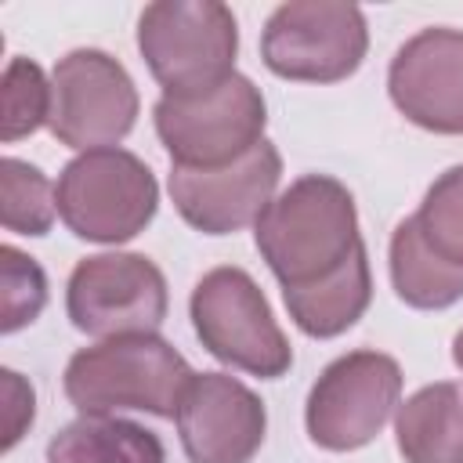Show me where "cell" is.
Segmentation results:
<instances>
[{"instance_id": "7a4b0ae2", "label": "cell", "mask_w": 463, "mask_h": 463, "mask_svg": "<svg viewBox=\"0 0 463 463\" xmlns=\"http://www.w3.org/2000/svg\"><path fill=\"white\" fill-rule=\"evenodd\" d=\"M192 376L195 373L188 369V362L163 336H112L69 358L65 398L83 416H112L119 409L177 416Z\"/></svg>"}, {"instance_id": "9c48e42d", "label": "cell", "mask_w": 463, "mask_h": 463, "mask_svg": "<svg viewBox=\"0 0 463 463\" xmlns=\"http://www.w3.org/2000/svg\"><path fill=\"white\" fill-rule=\"evenodd\" d=\"M402 398V369L391 354L351 351L322 369L307 394L304 423L315 445L351 452L369 445Z\"/></svg>"}, {"instance_id": "7402d4cb", "label": "cell", "mask_w": 463, "mask_h": 463, "mask_svg": "<svg viewBox=\"0 0 463 463\" xmlns=\"http://www.w3.org/2000/svg\"><path fill=\"white\" fill-rule=\"evenodd\" d=\"M4 402H7V409H4V449H14L22 430L33 423L36 405H33V387L11 369H4Z\"/></svg>"}, {"instance_id": "2e32d148", "label": "cell", "mask_w": 463, "mask_h": 463, "mask_svg": "<svg viewBox=\"0 0 463 463\" xmlns=\"http://www.w3.org/2000/svg\"><path fill=\"white\" fill-rule=\"evenodd\" d=\"M47 463H166V452L163 441L134 420L80 416L51 438Z\"/></svg>"}, {"instance_id": "44dd1931", "label": "cell", "mask_w": 463, "mask_h": 463, "mask_svg": "<svg viewBox=\"0 0 463 463\" xmlns=\"http://www.w3.org/2000/svg\"><path fill=\"white\" fill-rule=\"evenodd\" d=\"M47 304V279L43 268L25 257L14 246H0V329L14 333L29 322Z\"/></svg>"}, {"instance_id": "e0dca14e", "label": "cell", "mask_w": 463, "mask_h": 463, "mask_svg": "<svg viewBox=\"0 0 463 463\" xmlns=\"http://www.w3.org/2000/svg\"><path fill=\"white\" fill-rule=\"evenodd\" d=\"M391 282L409 307L438 311L463 297V264L434 253L416 217H405L391 235Z\"/></svg>"}, {"instance_id": "8992f818", "label": "cell", "mask_w": 463, "mask_h": 463, "mask_svg": "<svg viewBox=\"0 0 463 463\" xmlns=\"http://www.w3.org/2000/svg\"><path fill=\"white\" fill-rule=\"evenodd\" d=\"M268 123L264 94L242 72H232L206 94L156 101V134L174 166H224L260 145Z\"/></svg>"}, {"instance_id": "5bb4252c", "label": "cell", "mask_w": 463, "mask_h": 463, "mask_svg": "<svg viewBox=\"0 0 463 463\" xmlns=\"http://www.w3.org/2000/svg\"><path fill=\"white\" fill-rule=\"evenodd\" d=\"M282 300L289 307V318L318 340L340 336L344 329H351L369 300H373V279H369V257H365V242H358L351 250V257L333 268L329 275L307 282V286H293L282 289Z\"/></svg>"}, {"instance_id": "ffe728a7", "label": "cell", "mask_w": 463, "mask_h": 463, "mask_svg": "<svg viewBox=\"0 0 463 463\" xmlns=\"http://www.w3.org/2000/svg\"><path fill=\"white\" fill-rule=\"evenodd\" d=\"M427 246L452 264H463V163L449 166L412 213Z\"/></svg>"}, {"instance_id": "52a82bcc", "label": "cell", "mask_w": 463, "mask_h": 463, "mask_svg": "<svg viewBox=\"0 0 463 463\" xmlns=\"http://www.w3.org/2000/svg\"><path fill=\"white\" fill-rule=\"evenodd\" d=\"M369 47L365 14L340 0L279 4L260 33V58L282 80L336 83L347 80Z\"/></svg>"}, {"instance_id": "603a6c76", "label": "cell", "mask_w": 463, "mask_h": 463, "mask_svg": "<svg viewBox=\"0 0 463 463\" xmlns=\"http://www.w3.org/2000/svg\"><path fill=\"white\" fill-rule=\"evenodd\" d=\"M452 362L463 369V329L456 333V340H452Z\"/></svg>"}, {"instance_id": "ac0fdd59", "label": "cell", "mask_w": 463, "mask_h": 463, "mask_svg": "<svg viewBox=\"0 0 463 463\" xmlns=\"http://www.w3.org/2000/svg\"><path fill=\"white\" fill-rule=\"evenodd\" d=\"M58 213L51 181L25 159L7 156L0 163V224L18 235H47Z\"/></svg>"}, {"instance_id": "ba28073f", "label": "cell", "mask_w": 463, "mask_h": 463, "mask_svg": "<svg viewBox=\"0 0 463 463\" xmlns=\"http://www.w3.org/2000/svg\"><path fill=\"white\" fill-rule=\"evenodd\" d=\"M137 87L105 51L80 47L58 58L51 72V134L80 152L116 148L134 130Z\"/></svg>"}, {"instance_id": "4fadbf2b", "label": "cell", "mask_w": 463, "mask_h": 463, "mask_svg": "<svg viewBox=\"0 0 463 463\" xmlns=\"http://www.w3.org/2000/svg\"><path fill=\"white\" fill-rule=\"evenodd\" d=\"M174 420L192 463H250L268 430L264 402L224 373L192 376Z\"/></svg>"}, {"instance_id": "30bf717a", "label": "cell", "mask_w": 463, "mask_h": 463, "mask_svg": "<svg viewBox=\"0 0 463 463\" xmlns=\"http://www.w3.org/2000/svg\"><path fill=\"white\" fill-rule=\"evenodd\" d=\"M69 322L87 336L156 333L166 318V279L141 253L83 257L65 289Z\"/></svg>"}, {"instance_id": "7c38bea8", "label": "cell", "mask_w": 463, "mask_h": 463, "mask_svg": "<svg viewBox=\"0 0 463 463\" xmlns=\"http://www.w3.org/2000/svg\"><path fill=\"white\" fill-rule=\"evenodd\" d=\"M394 109L434 134H463V33L423 29L398 47L387 69Z\"/></svg>"}, {"instance_id": "5b68a950", "label": "cell", "mask_w": 463, "mask_h": 463, "mask_svg": "<svg viewBox=\"0 0 463 463\" xmlns=\"http://www.w3.org/2000/svg\"><path fill=\"white\" fill-rule=\"evenodd\" d=\"M192 326L203 347L260 380H279L293 365V347L279 329L260 286L242 268H213L192 289Z\"/></svg>"}, {"instance_id": "277c9868", "label": "cell", "mask_w": 463, "mask_h": 463, "mask_svg": "<svg viewBox=\"0 0 463 463\" xmlns=\"http://www.w3.org/2000/svg\"><path fill=\"white\" fill-rule=\"evenodd\" d=\"M58 217L87 242H127L156 217L159 184L127 148H94L65 163L58 177Z\"/></svg>"}, {"instance_id": "6da1fadb", "label": "cell", "mask_w": 463, "mask_h": 463, "mask_svg": "<svg viewBox=\"0 0 463 463\" xmlns=\"http://www.w3.org/2000/svg\"><path fill=\"white\" fill-rule=\"evenodd\" d=\"M253 239L260 257L282 289L307 286L333 268H340L358 239L354 195L326 174H304L286 192L271 199V206L253 224Z\"/></svg>"}, {"instance_id": "3957f363", "label": "cell", "mask_w": 463, "mask_h": 463, "mask_svg": "<svg viewBox=\"0 0 463 463\" xmlns=\"http://www.w3.org/2000/svg\"><path fill=\"white\" fill-rule=\"evenodd\" d=\"M137 51L163 94L192 98L235 72L239 25L221 0H156L137 18Z\"/></svg>"}, {"instance_id": "9a60e30c", "label": "cell", "mask_w": 463, "mask_h": 463, "mask_svg": "<svg viewBox=\"0 0 463 463\" xmlns=\"http://www.w3.org/2000/svg\"><path fill=\"white\" fill-rule=\"evenodd\" d=\"M394 438L405 463H463V383L420 387L398 405Z\"/></svg>"}, {"instance_id": "d6986e66", "label": "cell", "mask_w": 463, "mask_h": 463, "mask_svg": "<svg viewBox=\"0 0 463 463\" xmlns=\"http://www.w3.org/2000/svg\"><path fill=\"white\" fill-rule=\"evenodd\" d=\"M51 119V83L33 58H11L0 87V137L18 141Z\"/></svg>"}, {"instance_id": "8fae6325", "label": "cell", "mask_w": 463, "mask_h": 463, "mask_svg": "<svg viewBox=\"0 0 463 463\" xmlns=\"http://www.w3.org/2000/svg\"><path fill=\"white\" fill-rule=\"evenodd\" d=\"M279 177L282 156L271 141H260L224 166H174L170 199L195 232L232 235L260 221L275 199Z\"/></svg>"}]
</instances>
